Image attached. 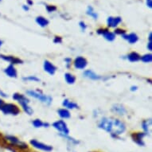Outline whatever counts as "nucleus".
<instances>
[{
	"label": "nucleus",
	"mask_w": 152,
	"mask_h": 152,
	"mask_svg": "<svg viewBox=\"0 0 152 152\" xmlns=\"http://www.w3.org/2000/svg\"><path fill=\"white\" fill-rule=\"evenodd\" d=\"M58 113L59 116L61 118H62V119H69L71 116L70 112L67 109H65V108H61V109H59L58 111Z\"/></svg>",
	"instance_id": "21"
},
{
	"label": "nucleus",
	"mask_w": 152,
	"mask_h": 152,
	"mask_svg": "<svg viewBox=\"0 0 152 152\" xmlns=\"http://www.w3.org/2000/svg\"><path fill=\"white\" fill-rule=\"evenodd\" d=\"M0 96H1L2 97H4V98L7 97L8 96L7 95V93H5V92H3V90H1V89H0Z\"/></svg>",
	"instance_id": "33"
},
{
	"label": "nucleus",
	"mask_w": 152,
	"mask_h": 152,
	"mask_svg": "<svg viewBox=\"0 0 152 152\" xmlns=\"http://www.w3.org/2000/svg\"><path fill=\"white\" fill-rule=\"evenodd\" d=\"M123 37L126 39V40L130 43V44H135L138 42L139 40V37L137 36L136 34L135 33H132V34H124L122 35Z\"/></svg>",
	"instance_id": "15"
},
{
	"label": "nucleus",
	"mask_w": 152,
	"mask_h": 152,
	"mask_svg": "<svg viewBox=\"0 0 152 152\" xmlns=\"http://www.w3.org/2000/svg\"><path fill=\"white\" fill-rule=\"evenodd\" d=\"M114 34H120V35H124L126 34V31L124 30H123V29H120V28H118V29H115V31H114Z\"/></svg>",
	"instance_id": "30"
},
{
	"label": "nucleus",
	"mask_w": 152,
	"mask_h": 152,
	"mask_svg": "<svg viewBox=\"0 0 152 152\" xmlns=\"http://www.w3.org/2000/svg\"><path fill=\"white\" fill-rule=\"evenodd\" d=\"M5 104V102H4V100H2V99H0V108H1V107L3 106V104Z\"/></svg>",
	"instance_id": "38"
},
{
	"label": "nucleus",
	"mask_w": 152,
	"mask_h": 152,
	"mask_svg": "<svg viewBox=\"0 0 152 152\" xmlns=\"http://www.w3.org/2000/svg\"><path fill=\"white\" fill-rule=\"evenodd\" d=\"M36 23L37 25H39L41 27H45L49 25V20L42 16H38L36 18Z\"/></svg>",
	"instance_id": "18"
},
{
	"label": "nucleus",
	"mask_w": 152,
	"mask_h": 152,
	"mask_svg": "<svg viewBox=\"0 0 152 152\" xmlns=\"http://www.w3.org/2000/svg\"><path fill=\"white\" fill-rule=\"evenodd\" d=\"M122 22L121 17H108L107 19V25L108 27H116Z\"/></svg>",
	"instance_id": "11"
},
{
	"label": "nucleus",
	"mask_w": 152,
	"mask_h": 152,
	"mask_svg": "<svg viewBox=\"0 0 152 152\" xmlns=\"http://www.w3.org/2000/svg\"><path fill=\"white\" fill-rule=\"evenodd\" d=\"M86 14H87L88 15H89V16H91V17H92L93 18H94L95 20H96L98 18V15L97 13L95 12L94 10H93V8L91 7V6H89V7H88V9H87V11H86Z\"/></svg>",
	"instance_id": "24"
},
{
	"label": "nucleus",
	"mask_w": 152,
	"mask_h": 152,
	"mask_svg": "<svg viewBox=\"0 0 152 152\" xmlns=\"http://www.w3.org/2000/svg\"><path fill=\"white\" fill-rule=\"evenodd\" d=\"M131 90H132V91H135V90H137V86H132V87L131 88Z\"/></svg>",
	"instance_id": "40"
},
{
	"label": "nucleus",
	"mask_w": 152,
	"mask_h": 152,
	"mask_svg": "<svg viewBox=\"0 0 152 152\" xmlns=\"http://www.w3.org/2000/svg\"><path fill=\"white\" fill-rule=\"evenodd\" d=\"M141 58V56H140L138 53L136 52H132L130 53L128 56H127V59L131 61V62H136V61H139Z\"/></svg>",
	"instance_id": "19"
},
{
	"label": "nucleus",
	"mask_w": 152,
	"mask_h": 152,
	"mask_svg": "<svg viewBox=\"0 0 152 152\" xmlns=\"http://www.w3.org/2000/svg\"><path fill=\"white\" fill-rule=\"evenodd\" d=\"M112 111L116 113L117 115H124L126 113H127V110L125 108L123 105L121 104H114L112 106Z\"/></svg>",
	"instance_id": "14"
},
{
	"label": "nucleus",
	"mask_w": 152,
	"mask_h": 152,
	"mask_svg": "<svg viewBox=\"0 0 152 152\" xmlns=\"http://www.w3.org/2000/svg\"><path fill=\"white\" fill-rule=\"evenodd\" d=\"M30 144L32 145L33 147L37 148V149L42 150V151H51L53 150V147L50 145H46L45 143H42V142H38L37 140H32L30 141Z\"/></svg>",
	"instance_id": "7"
},
{
	"label": "nucleus",
	"mask_w": 152,
	"mask_h": 152,
	"mask_svg": "<svg viewBox=\"0 0 152 152\" xmlns=\"http://www.w3.org/2000/svg\"><path fill=\"white\" fill-rule=\"evenodd\" d=\"M12 97L15 100H17L19 104H21V103H29V100H28L27 98L24 95L18 93V92L14 93Z\"/></svg>",
	"instance_id": "16"
},
{
	"label": "nucleus",
	"mask_w": 152,
	"mask_h": 152,
	"mask_svg": "<svg viewBox=\"0 0 152 152\" xmlns=\"http://www.w3.org/2000/svg\"><path fill=\"white\" fill-rule=\"evenodd\" d=\"M62 105L64 107H67L69 109H74V108H78V105L76 103L69 101L68 99H65L62 103Z\"/></svg>",
	"instance_id": "20"
},
{
	"label": "nucleus",
	"mask_w": 152,
	"mask_h": 152,
	"mask_svg": "<svg viewBox=\"0 0 152 152\" xmlns=\"http://www.w3.org/2000/svg\"><path fill=\"white\" fill-rule=\"evenodd\" d=\"M45 8H46V10H47L49 13L53 12L55 10H57V7L53 5H47L45 7Z\"/></svg>",
	"instance_id": "29"
},
{
	"label": "nucleus",
	"mask_w": 152,
	"mask_h": 152,
	"mask_svg": "<svg viewBox=\"0 0 152 152\" xmlns=\"http://www.w3.org/2000/svg\"><path fill=\"white\" fill-rule=\"evenodd\" d=\"M27 94L32 97H34L37 100H39L40 101H42V103L45 104H50L52 103V98L49 96H46V95H44L42 93H40V92H36V91H32V90H29L27 91Z\"/></svg>",
	"instance_id": "3"
},
{
	"label": "nucleus",
	"mask_w": 152,
	"mask_h": 152,
	"mask_svg": "<svg viewBox=\"0 0 152 152\" xmlns=\"http://www.w3.org/2000/svg\"><path fill=\"white\" fill-rule=\"evenodd\" d=\"M53 127H54L55 129L61 132L64 135H69V130L68 128L67 124L63 120H58V121L54 122L53 124Z\"/></svg>",
	"instance_id": "5"
},
{
	"label": "nucleus",
	"mask_w": 152,
	"mask_h": 152,
	"mask_svg": "<svg viewBox=\"0 0 152 152\" xmlns=\"http://www.w3.org/2000/svg\"><path fill=\"white\" fill-rule=\"evenodd\" d=\"M97 34H98L102 35L103 37H104L105 39L107 41H109V42H112L115 39V34L113 32H111L107 29H99L97 30Z\"/></svg>",
	"instance_id": "6"
},
{
	"label": "nucleus",
	"mask_w": 152,
	"mask_h": 152,
	"mask_svg": "<svg viewBox=\"0 0 152 152\" xmlns=\"http://www.w3.org/2000/svg\"><path fill=\"white\" fill-rule=\"evenodd\" d=\"M150 121H151V120H144V121L142 122V129L144 130L145 132H148V127H149V124H148V123H149Z\"/></svg>",
	"instance_id": "28"
},
{
	"label": "nucleus",
	"mask_w": 152,
	"mask_h": 152,
	"mask_svg": "<svg viewBox=\"0 0 152 152\" xmlns=\"http://www.w3.org/2000/svg\"><path fill=\"white\" fill-rule=\"evenodd\" d=\"M4 72L7 77L11 78H16L18 76L17 70L14 66V65H9L7 67H6L5 69H4Z\"/></svg>",
	"instance_id": "12"
},
{
	"label": "nucleus",
	"mask_w": 152,
	"mask_h": 152,
	"mask_svg": "<svg viewBox=\"0 0 152 152\" xmlns=\"http://www.w3.org/2000/svg\"><path fill=\"white\" fill-rule=\"evenodd\" d=\"M43 69L45 70V72H48L49 74L50 75H54V73L56 72V70H57V68L55 66L53 63H51L50 61L45 60L44 61V64H43Z\"/></svg>",
	"instance_id": "10"
},
{
	"label": "nucleus",
	"mask_w": 152,
	"mask_h": 152,
	"mask_svg": "<svg viewBox=\"0 0 152 152\" xmlns=\"http://www.w3.org/2000/svg\"><path fill=\"white\" fill-rule=\"evenodd\" d=\"M88 61L85 58L83 57H77L73 61V65L77 69H84L87 66Z\"/></svg>",
	"instance_id": "8"
},
{
	"label": "nucleus",
	"mask_w": 152,
	"mask_h": 152,
	"mask_svg": "<svg viewBox=\"0 0 152 152\" xmlns=\"http://www.w3.org/2000/svg\"><path fill=\"white\" fill-rule=\"evenodd\" d=\"M65 79L66 80V82L69 85H72L76 82V77L73 76L72 74L69 73V72H66L65 74Z\"/></svg>",
	"instance_id": "22"
},
{
	"label": "nucleus",
	"mask_w": 152,
	"mask_h": 152,
	"mask_svg": "<svg viewBox=\"0 0 152 152\" xmlns=\"http://www.w3.org/2000/svg\"><path fill=\"white\" fill-rule=\"evenodd\" d=\"M0 110L5 115H17L21 112L20 108L15 104H6V103L1 107Z\"/></svg>",
	"instance_id": "2"
},
{
	"label": "nucleus",
	"mask_w": 152,
	"mask_h": 152,
	"mask_svg": "<svg viewBox=\"0 0 152 152\" xmlns=\"http://www.w3.org/2000/svg\"><path fill=\"white\" fill-rule=\"evenodd\" d=\"M79 26H80V29L83 30V31H85L86 30V28H87V26L85 25V23L84 22H80L79 23Z\"/></svg>",
	"instance_id": "32"
},
{
	"label": "nucleus",
	"mask_w": 152,
	"mask_h": 152,
	"mask_svg": "<svg viewBox=\"0 0 152 152\" xmlns=\"http://www.w3.org/2000/svg\"><path fill=\"white\" fill-rule=\"evenodd\" d=\"M1 1H2V0H0V2H1Z\"/></svg>",
	"instance_id": "44"
},
{
	"label": "nucleus",
	"mask_w": 152,
	"mask_h": 152,
	"mask_svg": "<svg viewBox=\"0 0 152 152\" xmlns=\"http://www.w3.org/2000/svg\"><path fill=\"white\" fill-rule=\"evenodd\" d=\"M98 126L101 129L110 132L112 136H115V137L120 134H123L126 130L124 123L118 119L112 117L103 118L99 123Z\"/></svg>",
	"instance_id": "1"
},
{
	"label": "nucleus",
	"mask_w": 152,
	"mask_h": 152,
	"mask_svg": "<svg viewBox=\"0 0 152 152\" xmlns=\"http://www.w3.org/2000/svg\"><path fill=\"white\" fill-rule=\"evenodd\" d=\"M2 45H3V41L0 40V49H1V47H2Z\"/></svg>",
	"instance_id": "43"
},
{
	"label": "nucleus",
	"mask_w": 152,
	"mask_h": 152,
	"mask_svg": "<svg viewBox=\"0 0 152 152\" xmlns=\"http://www.w3.org/2000/svg\"><path fill=\"white\" fill-rule=\"evenodd\" d=\"M23 9L24 10H26V11H27V10H29V7H28V5H23Z\"/></svg>",
	"instance_id": "37"
},
{
	"label": "nucleus",
	"mask_w": 152,
	"mask_h": 152,
	"mask_svg": "<svg viewBox=\"0 0 152 152\" xmlns=\"http://www.w3.org/2000/svg\"><path fill=\"white\" fill-rule=\"evenodd\" d=\"M24 80H30V81H35V82H38L40 81L39 78H37V77L35 76H30V77H24L23 78Z\"/></svg>",
	"instance_id": "27"
},
{
	"label": "nucleus",
	"mask_w": 152,
	"mask_h": 152,
	"mask_svg": "<svg viewBox=\"0 0 152 152\" xmlns=\"http://www.w3.org/2000/svg\"><path fill=\"white\" fill-rule=\"evenodd\" d=\"M27 4L28 6H31L34 4V3H33V1H31V0H27Z\"/></svg>",
	"instance_id": "39"
},
{
	"label": "nucleus",
	"mask_w": 152,
	"mask_h": 152,
	"mask_svg": "<svg viewBox=\"0 0 152 152\" xmlns=\"http://www.w3.org/2000/svg\"><path fill=\"white\" fill-rule=\"evenodd\" d=\"M149 42H151L152 41V34H151V33H150V34H149Z\"/></svg>",
	"instance_id": "41"
},
{
	"label": "nucleus",
	"mask_w": 152,
	"mask_h": 152,
	"mask_svg": "<svg viewBox=\"0 0 152 152\" xmlns=\"http://www.w3.org/2000/svg\"><path fill=\"white\" fill-rule=\"evenodd\" d=\"M145 135L144 133H141V132H135V133H133L132 135V140H134V142H135L137 144L140 145V146H142L144 145L143 143V141H142V138L144 137Z\"/></svg>",
	"instance_id": "13"
},
{
	"label": "nucleus",
	"mask_w": 152,
	"mask_h": 152,
	"mask_svg": "<svg viewBox=\"0 0 152 152\" xmlns=\"http://www.w3.org/2000/svg\"><path fill=\"white\" fill-rule=\"evenodd\" d=\"M140 60L143 61L145 63H150L152 61V55L151 53H147V54H145L143 56L141 57Z\"/></svg>",
	"instance_id": "25"
},
{
	"label": "nucleus",
	"mask_w": 152,
	"mask_h": 152,
	"mask_svg": "<svg viewBox=\"0 0 152 152\" xmlns=\"http://www.w3.org/2000/svg\"><path fill=\"white\" fill-rule=\"evenodd\" d=\"M84 76H85V77L91 79V80H100V78H101V77L96 75L94 72H92L91 70H86L84 72Z\"/></svg>",
	"instance_id": "17"
},
{
	"label": "nucleus",
	"mask_w": 152,
	"mask_h": 152,
	"mask_svg": "<svg viewBox=\"0 0 152 152\" xmlns=\"http://www.w3.org/2000/svg\"><path fill=\"white\" fill-rule=\"evenodd\" d=\"M5 140L8 142H10V144L15 147H18L21 149H26L27 148V144H26L24 142H21L17 137L13 136V135H7L5 137Z\"/></svg>",
	"instance_id": "4"
},
{
	"label": "nucleus",
	"mask_w": 152,
	"mask_h": 152,
	"mask_svg": "<svg viewBox=\"0 0 152 152\" xmlns=\"http://www.w3.org/2000/svg\"><path fill=\"white\" fill-rule=\"evenodd\" d=\"M33 125H34L35 127L38 128V127H43V125H44V123H43L41 120H38V119H37V120H34V121H33Z\"/></svg>",
	"instance_id": "26"
},
{
	"label": "nucleus",
	"mask_w": 152,
	"mask_h": 152,
	"mask_svg": "<svg viewBox=\"0 0 152 152\" xmlns=\"http://www.w3.org/2000/svg\"><path fill=\"white\" fill-rule=\"evenodd\" d=\"M20 104L21 106H22V107H23V109L25 111V112H26V114H28V115H32L34 111H33L32 108L29 106V103H21Z\"/></svg>",
	"instance_id": "23"
},
{
	"label": "nucleus",
	"mask_w": 152,
	"mask_h": 152,
	"mask_svg": "<svg viewBox=\"0 0 152 152\" xmlns=\"http://www.w3.org/2000/svg\"><path fill=\"white\" fill-rule=\"evenodd\" d=\"M0 58L3 59V61L10 62V65H16V64H22L23 63V61L21 60L20 58H18L16 57H14V56H7V55L1 54Z\"/></svg>",
	"instance_id": "9"
},
{
	"label": "nucleus",
	"mask_w": 152,
	"mask_h": 152,
	"mask_svg": "<svg viewBox=\"0 0 152 152\" xmlns=\"http://www.w3.org/2000/svg\"><path fill=\"white\" fill-rule=\"evenodd\" d=\"M147 6L149 8L152 7V2L151 0H147Z\"/></svg>",
	"instance_id": "35"
},
{
	"label": "nucleus",
	"mask_w": 152,
	"mask_h": 152,
	"mask_svg": "<svg viewBox=\"0 0 152 152\" xmlns=\"http://www.w3.org/2000/svg\"><path fill=\"white\" fill-rule=\"evenodd\" d=\"M147 50L151 51L152 50V42H149V43L147 44Z\"/></svg>",
	"instance_id": "36"
},
{
	"label": "nucleus",
	"mask_w": 152,
	"mask_h": 152,
	"mask_svg": "<svg viewBox=\"0 0 152 152\" xmlns=\"http://www.w3.org/2000/svg\"><path fill=\"white\" fill-rule=\"evenodd\" d=\"M65 61L66 62V64H67L68 67H69V64H71V62H72V60H71V58H65Z\"/></svg>",
	"instance_id": "34"
},
{
	"label": "nucleus",
	"mask_w": 152,
	"mask_h": 152,
	"mask_svg": "<svg viewBox=\"0 0 152 152\" xmlns=\"http://www.w3.org/2000/svg\"><path fill=\"white\" fill-rule=\"evenodd\" d=\"M53 42L56 43V44H59V43L62 42V38L59 36H56L53 39Z\"/></svg>",
	"instance_id": "31"
},
{
	"label": "nucleus",
	"mask_w": 152,
	"mask_h": 152,
	"mask_svg": "<svg viewBox=\"0 0 152 152\" xmlns=\"http://www.w3.org/2000/svg\"><path fill=\"white\" fill-rule=\"evenodd\" d=\"M4 140H5V139H3V138L2 137V135H0V141H3V142H4Z\"/></svg>",
	"instance_id": "42"
}]
</instances>
